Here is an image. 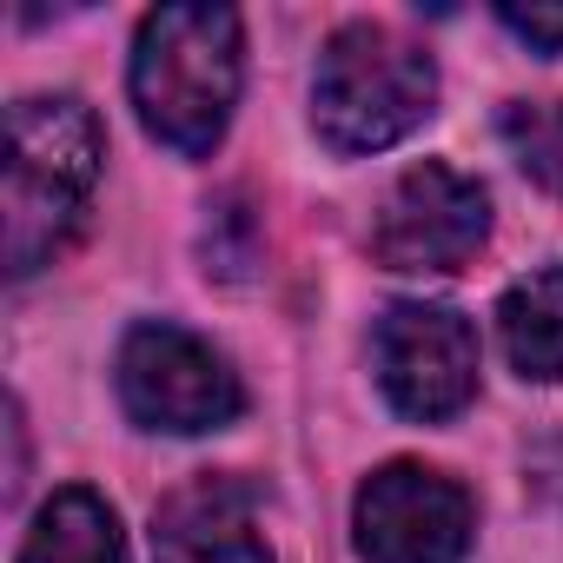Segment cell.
<instances>
[{"label":"cell","instance_id":"obj_9","mask_svg":"<svg viewBox=\"0 0 563 563\" xmlns=\"http://www.w3.org/2000/svg\"><path fill=\"white\" fill-rule=\"evenodd\" d=\"M497 332H504V358L517 365V378L563 385V265L517 278L497 306Z\"/></svg>","mask_w":563,"mask_h":563},{"label":"cell","instance_id":"obj_10","mask_svg":"<svg viewBox=\"0 0 563 563\" xmlns=\"http://www.w3.org/2000/svg\"><path fill=\"white\" fill-rule=\"evenodd\" d=\"M14 563H126V537H120L113 504L93 497L87 484L54 490Z\"/></svg>","mask_w":563,"mask_h":563},{"label":"cell","instance_id":"obj_2","mask_svg":"<svg viewBox=\"0 0 563 563\" xmlns=\"http://www.w3.org/2000/svg\"><path fill=\"white\" fill-rule=\"evenodd\" d=\"M107 133L74 93H41L8 113V272L27 278L80 232L100 186Z\"/></svg>","mask_w":563,"mask_h":563},{"label":"cell","instance_id":"obj_11","mask_svg":"<svg viewBox=\"0 0 563 563\" xmlns=\"http://www.w3.org/2000/svg\"><path fill=\"white\" fill-rule=\"evenodd\" d=\"M504 140L517 153L523 173H537L543 186H563V100L550 107H510L504 113Z\"/></svg>","mask_w":563,"mask_h":563},{"label":"cell","instance_id":"obj_8","mask_svg":"<svg viewBox=\"0 0 563 563\" xmlns=\"http://www.w3.org/2000/svg\"><path fill=\"white\" fill-rule=\"evenodd\" d=\"M153 563H272L258 497L239 477H192L153 510Z\"/></svg>","mask_w":563,"mask_h":563},{"label":"cell","instance_id":"obj_12","mask_svg":"<svg viewBox=\"0 0 563 563\" xmlns=\"http://www.w3.org/2000/svg\"><path fill=\"white\" fill-rule=\"evenodd\" d=\"M504 27L543 54H563V8H504Z\"/></svg>","mask_w":563,"mask_h":563},{"label":"cell","instance_id":"obj_3","mask_svg":"<svg viewBox=\"0 0 563 563\" xmlns=\"http://www.w3.org/2000/svg\"><path fill=\"white\" fill-rule=\"evenodd\" d=\"M438 67L424 47L378 21H352L325 41L312 74V126L332 153H385L431 120Z\"/></svg>","mask_w":563,"mask_h":563},{"label":"cell","instance_id":"obj_6","mask_svg":"<svg viewBox=\"0 0 563 563\" xmlns=\"http://www.w3.org/2000/svg\"><path fill=\"white\" fill-rule=\"evenodd\" d=\"M372 358L385 398L418 424H444L477 398V332L451 306H391L378 319Z\"/></svg>","mask_w":563,"mask_h":563},{"label":"cell","instance_id":"obj_4","mask_svg":"<svg viewBox=\"0 0 563 563\" xmlns=\"http://www.w3.org/2000/svg\"><path fill=\"white\" fill-rule=\"evenodd\" d=\"M120 398H126L133 424L179 431V438L219 431L245 405L232 365L206 339H192L179 325H133L126 332V345H120Z\"/></svg>","mask_w":563,"mask_h":563},{"label":"cell","instance_id":"obj_1","mask_svg":"<svg viewBox=\"0 0 563 563\" xmlns=\"http://www.w3.org/2000/svg\"><path fill=\"white\" fill-rule=\"evenodd\" d=\"M245 80V27L232 8H153L133 41V107L146 133L186 159L212 153Z\"/></svg>","mask_w":563,"mask_h":563},{"label":"cell","instance_id":"obj_5","mask_svg":"<svg viewBox=\"0 0 563 563\" xmlns=\"http://www.w3.org/2000/svg\"><path fill=\"white\" fill-rule=\"evenodd\" d=\"M490 232V192L444 159H418L378 206L372 252L391 272H464Z\"/></svg>","mask_w":563,"mask_h":563},{"label":"cell","instance_id":"obj_7","mask_svg":"<svg viewBox=\"0 0 563 563\" xmlns=\"http://www.w3.org/2000/svg\"><path fill=\"white\" fill-rule=\"evenodd\" d=\"M365 563H457L471 550V497L444 471L385 464L352 504Z\"/></svg>","mask_w":563,"mask_h":563}]
</instances>
